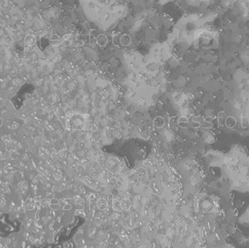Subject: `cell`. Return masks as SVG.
Segmentation results:
<instances>
[{
    "instance_id": "1",
    "label": "cell",
    "mask_w": 249,
    "mask_h": 248,
    "mask_svg": "<svg viewBox=\"0 0 249 248\" xmlns=\"http://www.w3.org/2000/svg\"><path fill=\"white\" fill-rule=\"evenodd\" d=\"M20 229V222L9 214H4L0 217V236H9L14 232H18Z\"/></svg>"
},
{
    "instance_id": "2",
    "label": "cell",
    "mask_w": 249,
    "mask_h": 248,
    "mask_svg": "<svg viewBox=\"0 0 249 248\" xmlns=\"http://www.w3.org/2000/svg\"><path fill=\"white\" fill-rule=\"evenodd\" d=\"M2 124H3V120H2V119L0 118V127L2 126Z\"/></svg>"
}]
</instances>
